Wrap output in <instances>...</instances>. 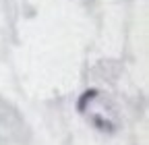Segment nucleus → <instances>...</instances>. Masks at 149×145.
I'll use <instances>...</instances> for the list:
<instances>
[{"mask_svg": "<svg viewBox=\"0 0 149 145\" xmlns=\"http://www.w3.org/2000/svg\"><path fill=\"white\" fill-rule=\"evenodd\" d=\"M100 96V89H95V87H89V89H85V91L79 96V100H77V112L79 114H85V110H87V106L93 102Z\"/></svg>", "mask_w": 149, "mask_h": 145, "instance_id": "1", "label": "nucleus"}, {"mask_svg": "<svg viewBox=\"0 0 149 145\" xmlns=\"http://www.w3.org/2000/svg\"><path fill=\"white\" fill-rule=\"evenodd\" d=\"M91 120H93V124H95V129L97 131H102V133H108V135H112L116 131V126H114V122H110L108 118H104L102 114H95V116H91Z\"/></svg>", "mask_w": 149, "mask_h": 145, "instance_id": "2", "label": "nucleus"}]
</instances>
